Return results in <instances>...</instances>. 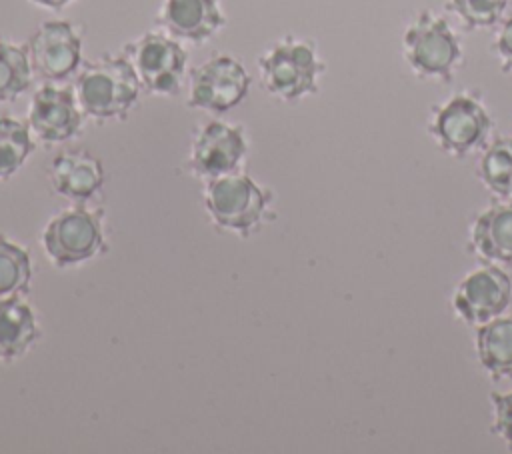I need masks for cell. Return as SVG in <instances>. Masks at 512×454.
I'll return each instance as SVG.
<instances>
[{
	"label": "cell",
	"mask_w": 512,
	"mask_h": 454,
	"mask_svg": "<svg viewBox=\"0 0 512 454\" xmlns=\"http://www.w3.org/2000/svg\"><path fill=\"white\" fill-rule=\"evenodd\" d=\"M480 182L500 198H512V136L496 138L478 160Z\"/></svg>",
	"instance_id": "cell-18"
},
{
	"label": "cell",
	"mask_w": 512,
	"mask_h": 454,
	"mask_svg": "<svg viewBox=\"0 0 512 454\" xmlns=\"http://www.w3.org/2000/svg\"><path fill=\"white\" fill-rule=\"evenodd\" d=\"M32 280V260L26 248L0 234V296L26 294Z\"/></svg>",
	"instance_id": "cell-21"
},
{
	"label": "cell",
	"mask_w": 512,
	"mask_h": 454,
	"mask_svg": "<svg viewBox=\"0 0 512 454\" xmlns=\"http://www.w3.org/2000/svg\"><path fill=\"white\" fill-rule=\"evenodd\" d=\"M28 48L0 38V102H14L32 84Z\"/></svg>",
	"instance_id": "cell-19"
},
{
	"label": "cell",
	"mask_w": 512,
	"mask_h": 454,
	"mask_svg": "<svg viewBox=\"0 0 512 454\" xmlns=\"http://www.w3.org/2000/svg\"><path fill=\"white\" fill-rule=\"evenodd\" d=\"M480 366L492 378L512 376V314L496 316L480 324L474 336Z\"/></svg>",
	"instance_id": "cell-17"
},
{
	"label": "cell",
	"mask_w": 512,
	"mask_h": 454,
	"mask_svg": "<svg viewBox=\"0 0 512 454\" xmlns=\"http://www.w3.org/2000/svg\"><path fill=\"white\" fill-rule=\"evenodd\" d=\"M250 88V76L246 68L228 54H218L192 68L188 76L190 108H198L212 114H224L238 106Z\"/></svg>",
	"instance_id": "cell-8"
},
{
	"label": "cell",
	"mask_w": 512,
	"mask_h": 454,
	"mask_svg": "<svg viewBox=\"0 0 512 454\" xmlns=\"http://www.w3.org/2000/svg\"><path fill=\"white\" fill-rule=\"evenodd\" d=\"M490 402L494 410L492 434H496L508 450H512V390L510 392H490Z\"/></svg>",
	"instance_id": "cell-23"
},
{
	"label": "cell",
	"mask_w": 512,
	"mask_h": 454,
	"mask_svg": "<svg viewBox=\"0 0 512 454\" xmlns=\"http://www.w3.org/2000/svg\"><path fill=\"white\" fill-rule=\"evenodd\" d=\"M402 54L418 78L440 84L452 82L464 60L458 34L446 18L432 10H422L408 24L402 36Z\"/></svg>",
	"instance_id": "cell-3"
},
{
	"label": "cell",
	"mask_w": 512,
	"mask_h": 454,
	"mask_svg": "<svg viewBox=\"0 0 512 454\" xmlns=\"http://www.w3.org/2000/svg\"><path fill=\"white\" fill-rule=\"evenodd\" d=\"M468 250L490 264H512V204H492L474 218Z\"/></svg>",
	"instance_id": "cell-15"
},
{
	"label": "cell",
	"mask_w": 512,
	"mask_h": 454,
	"mask_svg": "<svg viewBox=\"0 0 512 454\" xmlns=\"http://www.w3.org/2000/svg\"><path fill=\"white\" fill-rule=\"evenodd\" d=\"M42 336L32 306L20 296H0V362L24 356Z\"/></svg>",
	"instance_id": "cell-16"
},
{
	"label": "cell",
	"mask_w": 512,
	"mask_h": 454,
	"mask_svg": "<svg viewBox=\"0 0 512 454\" xmlns=\"http://www.w3.org/2000/svg\"><path fill=\"white\" fill-rule=\"evenodd\" d=\"M494 54L500 60V68L506 74H512V16L502 24L494 46H492Z\"/></svg>",
	"instance_id": "cell-24"
},
{
	"label": "cell",
	"mask_w": 512,
	"mask_h": 454,
	"mask_svg": "<svg viewBox=\"0 0 512 454\" xmlns=\"http://www.w3.org/2000/svg\"><path fill=\"white\" fill-rule=\"evenodd\" d=\"M256 64L262 88L282 102H296L316 94L326 72L316 44L292 34L272 42Z\"/></svg>",
	"instance_id": "cell-2"
},
{
	"label": "cell",
	"mask_w": 512,
	"mask_h": 454,
	"mask_svg": "<svg viewBox=\"0 0 512 454\" xmlns=\"http://www.w3.org/2000/svg\"><path fill=\"white\" fill-rule=\"evenodd\" d=\"M248 154V138L240 124L210 120L194 136L188 168L204 180L238 172Z\"/></svg>",
	"instance_id": "cell-10"
},
{
	"label": "cell",
	"mask_w": 512,
	"mask_h": 454,
	"mask_svg": "<svg viewBox=\"0 0 512 454\" xmlns=\"http://www.w3.org/2000/svg\"><path fill=\"white\" fill-rule=\"evenodd\" d=\"M492 124L494 120L478 94L456 92L432 108L428 134L442 152L464 158L486 144Z\"/></svg>",
	"instance_id": "cell-5"
},
{
	"label": "cell",
	"mask_w": 512,
	"mask_h": 454,
	"mask_svg": "<svg viewBox=\"0 0 512 454\" xmlns=\"http://www.w3.org/2000/svg\"><path fill=\"white\" fill-rule=\"evenodd\" d=\"M122 54L132 64L142 90L158 96H176L184 84L188 52L168 32L150 30L124 44Z\"/></svg>",
	"instance_id": "cell-6"
},
{
	"label": "cell",
	"mask_w": 512,
	"mask_h": 454,
	"mask_svg": "<svg viewBox=\"0 0 512 454\" xmlns=\"http://www.w3.org/2000/svg\"><path fill=\"white\" fill-rule=\"evenodd\" d=\"M34 150V136L28 122L0 116V180L14 176Z\"/></svg>",
	"instance_id": "cell-20"
},
{
	"label": "cell",
	"mask_w": 512,
	"mask_h": 454,
	"mask_svg": "<svg viewBox=\"0 0 512 454\" xmlns=\"http://www.w3.org/2000/svg\"><path fill=\"white\" fill-rule=\"evenodd\" d=\"M510 0H448L450 10L466 30H480L494 26L504 14Z\"/></svg>",
	"instance_id": "cell-22"
},
{
	"label": "cell",
	"mask_w": 512,
	"mask_h": 454,
	"mask_svg": "<svg viewBox=\"0 0 512 454\" xmlns=\"http://www.w3.org/2000/svg\"><path fill=\"white\" fill-rule=\"evenodd\" d=\"M140 90L142 84L124 54L86 62L74 82L76 100L92 120H124L138 104Z\"/></svg>",
	"instance_id": "cell-1"
},
{
	"label": "cell",
	"mask_w": 512,
	"mask_h": 454,
	"mask_svg": "<svg viewBox=\"0 0 512 454\" xmlns=\"http://www.w3.org/2000/svg\"><path fill=\"white\" fill-rule=\"evenodd\" d=\"M82 116L74 90L56 82L42 84L28 106L30 132L46 146L72 140L82 128Z\"/></svg>",
	"instance_id": "cell-12"
},
{
	"label": "cell",
	"mask_w": 512,
	"mask_h": 454,
	"mask_svg": "<svg viewBox=\"0 0 512 454\" xmlns=\"http://www.w3.org/2000/svg\"><path fill=\"white\" fill-rule=\"evenodd\" d=\"M48 178L56 194L82 204L100 192L104 166L86 150H64L50 162Z\"/></svg>",
	"instance_id": "cell-14"
},
{
	"label": "cell",
	"mask_w": 512,
	"mask_h": 454,
	"mask_svg": "<svg viewBox=\"0 0 512 454\" xmlns=\"http://www.w3.org/2000/svg\"><path fill=\"white\" fill-rule=\"evenodd\" d=\"M42 248L56 268H70L96 258L104 248L102 212L74 206L48 220L40 234Z\"/></svg>",
	"instance_id": "cell-7"
},
{
	"label": "cell",
	"mask_w": 512,
	"mask_h": 454,
	"mask_svg": "<svg viewBox=\"0 0 512 454\" xmlns=\"http://www.w3.org/2000/svg\"><path fill=\"white\" fill-rule=\"evenodd\" d=\"M512 300V278L496 264H484L468 272L452 294V308L470 326L486 324L504 314Z\"/></svg>",
	"instance_id": "cell-11"
},
{
	"label": "cell",
	"mask_w": 512,
	"mask_h": 454,
	"mask_svg": "<svg viewBox=\"0 0 512 454\" xmlns=\"http://www.w3.org/2000/svg\"><path fill=\"white\" fill-rule=\"evenodd\" d=\"M158 22L176 40L202 44L224 28L226 16L220 0H162Z\"/></svg>",
	"instance_id": "cell-13"
},
{
	"label": "cell",
	"mask_w": 512,
	"mask_h": 454,
	"mask_svg": "<svg viewBox=\"0 0 512 454\" xmlns=\"http://www.w3.org/2000/svg\"><path fill=\"white\" fill-rule=\"evenodd\" d=\"M34 74L46 82H64L82 62V34L68 20H46L28 40Z\"/></svg>",
	"instance_id": "cell-9"
},
{
	"label": "cell",
	"mask_w": 512,
	"mask_h": 454,
	"mask_svg": "<svg viewBox=\"0 0 512 454\" xmlns=\"http://www.w3.org/2000/svg\"><path fill=\"white\" fill-rule=\"evenodd\" d=\"M34 6H40V8H46V10H62L70 4H74L76 0H30Z\"/></svg>",
	"instance_id": "cell-25"
},
{
	"label": "cell",
	"mask_w": 512,
	"mask_h": 454,
	"mask_svg": "<svg viewBox=\"0 0 512 454\" xmlns=\"http://www.w3.org/2000/svg\"><path fill=\"white\" fill-rule=\"evenodd\" d=\"M270 192L262 190L250 176L230 172L206 180L204 208L210 220L228 232L250 236L266 218Z\"/></svg>",
	"instance_id": "cell-4"
}]
</instances>
